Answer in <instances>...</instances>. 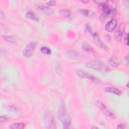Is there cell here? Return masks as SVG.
Masks as SVG:
<instances>
[{"instance_id": "obj_16", "label": "cell", "mask_w": 129, "mask_h": 129, "mask_svg": "<svg viewBox=\"0 0 129 129\" xmlns=\"http://www.w3.org/2000/svg\"><path fill=\"white\" fill-rule=\"evenodd\" d=\"M58 13L59 15L64 18H69L71 16V11L67 9H62L59 11Z\"/></svg>"}, {"instance_id": "obj_8", "label": "cell", "mask_w": 129, "mask_h": 129, "mask_svg": "<svg viewBox=\"0 0 129 129\" xmlns=\"http://www.w3.org/2000/svg\"><path fill=\"white\" fill-rule=\"evenodd\" d=\"M116 11L115 10H112L109 13H102L99 17V20L102 22H105L108 19H113L116 16Z\"/></svg>"}, {"instance_id": "obj_3", "label": "cell", "mask_w": 129, "mask_h": 129, "mask_svg": "<svg viewBox=\"0 0 129 129\" xmlns=\"http://www.w3.org/2000/svg\"><path fill=\"white\" fill-rule=\"evenodd\" d=\"M44 124L46 128L48 129H54L56 128L55 122L52 114L48 112H45L43 116Z\"/></svg>"}, {"instance_id": "obj_5", "label": "cell", "mask_w": 129, "mask_h": 129, "mask_svg": "<svg viewBox=\"0 0 129 129\" xmlns=\"http://www.w3.org/2000/svg\"><path fill=\"white\" fill-rule=\"evenodd\" d=\"M76 73L79 77L83 79H88L95 83H100L101 81L95 76L89 74L87 71L83 70H78Z\"/></svg>"}, {"instance_id": "obj_31", "label": "cell", "mask_w": 129, "mask_h": 129, "mask_svg": "<svg viewBox=\"0 0 129 129\" xmlns=\"http://www.w3.org/2000/svg\"><path fill=\"white\" fill-rule=\"evenodd\" d=\"M91 128H98V127H97V126H92Z\"/></svg>"}, {"instance_id": "obj_17", "label": "cell", "mask_w": 129, "mask_h": 129, "mask_svg": "<svg viewBox=\"0 0 129 129\" xmlns=\"http://www.w3.org/2000/svg\"><path fill=\"white\" fill-rule=\"evenodd\" d=\"M68 55L72 59H77L79 57V54L74 50H70L68 52Z\"/></svg>"}, {"instance_id": "obj_4", "label": "cell", "mask_w": 129, "mask_h": 129, "mask_svg": "<svg viewBox=\"0 0 129 129\" xmlns=\"http://www.w3.org/2000/svg\"><path fill=\"white\" fill-rule=\"evenodd\" d=\"M36 46L37 43L36 42L33 41L29 43L23 50V55L27 58L31 57Z\"/></svg>"}, {"instance_id": "obj_28", "label": "cell", "mask_w": 129, "mask_h": 129, "mask_svg": "<svg viewBox=\"0 0 129 129\" xmlns=\"http://www.w3.org/2000/svg\"><path fill=\"white\" fill-rule=\"evenodd\" d=\"M117 128H119V129H123V128H124V125L123 124L120 123V124H118V125L117 126Z\"/></svg>"}, {"instance_id": "obj_6", "label": "cell", "mask_w": 129, "mask_h": 129, "mask_svg": "<svg viewBox=\"0 0 129 129\" xmlns=\"http://www.w3.org/2000/svg\"><path fill=\"white\" fill-rule=\"evenodd\" d=\"M124 24L122 23L119 24V25L118 26L114 34V39L116 41H120L121 40V38L124 33Z\"/></svg>"}, {"instance_id": "obj_12", "label": "cell", "mask_w": 129, "mask_h": 129, "mask_svg": "<svg viewBox=\"0 0 129 129\" xmlns=\"http://www.w3.org/2000/svg\"><path fill=\"white\" fill-rule=\"evenodd\" d=\"M25 16L26 18L34 21H38L39 20V17L38 16L35 14L34 12L31 11H27L25 14Z\"/></svg>"}, {"instance_id": "obj_32", "label": "cell", "mask_w": 129, "mask_h": 129, "mask_svg": "<svg viewBox=\"0 0 129 129\" xmlns=\"http://www.w3.org/2000/svg\"><path fill=\"white\" fill-rule=\"evenodd\" d=\"M128 83H127V84H126V87H127V88H128Z\"/></svg>"}, {"instance_id": "obj_1", "label": "cell", "mask_w": 129, "mask_h": 129, "mask_svg": "<svg viewBox=\"0 0 129 129\" xmlns=\"http://www.w3.org/2000/svg\"><path fill=\"white\" fill-rule=\"evenodd\" d=\"M57 116L59 120L62 122L63 128H69L71 124V118L63 101H61L59 105Z\"/></svg>"}, {"instance_id": "obj_2", "label": "cell", "mask_w": 129, "mask_h": 129, "mask_svg": "<svg viewBox=\"0 0 129 129\" xmlns=\"http://www.w3.org/2000/svg\"><path fill=\"white\" fill-rule=\"evenodd\" d=\"M86 67L88 68L101 72H107L110 71V68L107 66L99 60H93L88 62L86 64Z\"/></svg>"}, {"instance_id": "obj_10", "label": "cell", "mask_w": 129, "mask_h": 129, "mask_svg": "<svg viewBox=\"0 0 129 129\" xmlns=\"http://www.w3.org/2000/svg\"><path fill=\"white\" fill-rule=\"evenodd\" d=\"M37 9L41 13L47 15L51 16L53 13V11L49 7L44 5H39L37 6Z\"/></svg>"}, {"instance_id": "obj_30", "label": "cell", "mask_w": 129, "mask_h": 129, "mask_svg": "<svg viewBox=\"0 0 129 129\" xmlns=\"http://www.w3.org/2000/svg\"><path fill=\"white\" fill-rule=\"evenodd\" d=\"M83 3H88L89 2V1H82Z\"/></svg>"}, {"instance_id": "obj_15", "label": "cell", "mask_w": 129, "mask_h": 129, "mask_svg": "<svg viewBox=\"0 0 129 129\" xmlns=\"http://www.w3.org/2000/svg\"><path fill=\"white\" fill-rule=\"evenodd\" d=\"M25 127L24 123L22 122H17L12 124L9 128L11 129H23Z\"/></svg>"}, {"instance_id": "obj_7", "label": "cell", "mask_w": 129, "mask_h": 129, "mask_svg": "<svg viewBox=\"0 0 129 129\" xmlns=\"http://www.w3.org/2000/svg\"><path fill=\"white\" fill-rule=\"evenodd\" d=\"M90 34L91 35L92 38H93L94 41L95 43L99 47L102 48L104 49H105L106 50H108V47L103 43V42L101 41V40L100 39L98 34L95 32H93V31L90 33Z\"/></svg>"}, {"instance_id": "obj_22", "label": "cell", "mask_w": 129, "mask_h": 129, "mask_svg": "<svg viewBox=\"0 0 129 129\" xmlns=\"http://www.w3.org/2000/svg\"><path fill=\"white\" fill-rule=\"evenodd\" d=\"M103 112H104V113L107 116H108V117H110V118H114V115H113V114H112L110 111H109L108 110H107V109H105V110H104Z\"/></svg>"}, {"instance_id": "obj_26", "label": "cell", "mask_w": 129, "mask_h": 129, "mask_svg": "<svg viewBox=\"0 0 129 129\" xmlns=\"http://www.w3.org/2000/svg\"><path fill=\"white\" fill-rule=\"evenodd\" d=\"M0 17H1V19H5V17H6L5 14V13L3 12L2 10H1V11H0Z\"/></svg>"}, {"instance_id": "obj_27", "label": "cell", "mask_w": 129, "mask_h": 129, "mask_svg": "<svg viewBox=\"0 0 129 129\" xmlns=\"http://www.w3.org/2000/svg\"><path fill=\"white\" fill-rule=\"evenodd\" d=\"M124 41L125 44L128 45V33H126L124 36Z\"/></svg>"}, {"instance_id": "obj_11", "label": "cell", "mask_w": 129, "mask_h": 129, "mask_svg": "<svg viewBox=\"0 0 129 129\" xmlns=\"http://www.w3.org/2000/svg\"><path fill=\"white\" fill-rule=\"evenodd\" d=\"M104 90L107 92L113 93V94H114L117 95H120L122 94V91L121 90H120L118 88H116L115 87H107L104 88Z\"/></svg>"}, {"instance_id": "obj_29", "label": "cell", "mask_w": 129, "mask_h": 129, "mask_svg": "<svg viewBox=\"0 0 129 129\" xmlns=\"http://www.w3.org/2000/svg\"><path fill=\"white\" fill-rule=\"evenodd\" d=\"M124 61L125 62H126L127 63H128V55H127L126 56H125L124 57Z\"/></svg>"}, {"instance_id": "obj_21", "label": "cell", "mask_w": 129, "mask_h": 129, "mask_svg": "<svg viewBox=\"0 0 129 129\" xmlns=\"http://www.w3.org/2000/svg\"><path fill=\"white\" fill-rule=\"evenodd\" d=\"M96 106H97L100 109H101L103 111L104 110H105V109H107L105 105L102 103L101 101H99V100H97L96 101Z\"/></svg>"}, {"instance_id": "obj_14", "label": "cell", "mask_w": 129, "mask_h": 129, "mask_svg": "<svg viewBox=\"0 0 129 129\" xmlns=\"http://www.w3.org/2000/svg\"><path fill=\"white\" fill-rule=\"evenodd\" d=\"M82 47L83 49L84 50H85V51L91 53V54H94L95 53V51L93 49V48L87 43L86 42H84L82 44Z\"/></svg>"}, {"instance_id": "obj_20", "label": "cell", "mask_w": 129, "mask_h": 129, "mask_svg": "<svg viewBox=\"0 0 129 129\" xmlns=\"http://www.w3.org/2000/svg\"><path fill=\"white\" fill-rule=\"evenodd\" d=\"M40 51L41 53L45 54H50L51 53V51L49 48L46 46H42L40 48Z\"/></svg>"}, {"instance_id": "obj_13", "label": "cell", "mask_w": 129, "mask_h": 129, "mask_svg": "<svg viewBox=\"0 0 129 129\" xmlns=\"http://www.w3.org/2000/svg\"><path fill=\"white\" fill-rule=\"evenodd\" d=\"M110 65L114 68H117L120 64V61L119 59L115 56L112 57L108 61Z\"/></svg>"}, {"instance_id": "obj_25", "label": "cell", "mask_w": 129, "mask_h": 129, "mask_svg": "<svg viewBox=\"0 0 129 129\" xmlns=\"http://www.w3.org/2000/svg\"><path fill=\"white\" fill-rule=\"evenodd\" d=\"M55 1H49L46 3V5L48 6H53L55 5Z\"/></svg>"}, {"instance_id": "obj_9", "label": "cell", "mask_w": 129, "mask_h": 129, "mask_svg": "<svg viewBox=\"0 0 129 129\" xmlns=\"http://www.w3.org/2000/svg\"><path fill=\"white\" fill-rule=\"evenodd\" d=\"M117 21L115 19L109 20L105 25L106 30L109 32L113 31L116 29L117 26Z\"/></svg>"}, {"instance_id": "obj_18", "label": "cell", "mask_w": 129, "mask_h": 129, "mask_svg": "<svg viewBox=\"0 0 129 129\" xmlns=\"http://www.w3.org/2000/svg\"><path fill=\"white\" fill-rule=\"evenodd\" d=\"M80 13L85 17H93L94 15V13L90 10H80Z\"/></svg>"}, {"instance_id": "obj_23", "label": "cell", "mask_w": 129, "mask_h": 129, "mask_svg": "<svg viewBox=\"0 0 129 129\" xmlns=\"http://www.w3.org/2000/svg\"><path fill=\"white\" fill-rule=\"evenodd\" d=\"M85 31L88 32V33H90L92 31V29L91 27V26L88 24H86L85 26Z\"/></svg>"}, {"instance_id": "obj_19", "label": "cell", "mask_w": 129, "mask_h": 129, "mask_svg": "<svg viewBox=\"0 0 129 129\" xmlns=\"http://www.w3.org/2000/svg\"><path fill=\"white\" fill-rule=\"evenodd\" d=\"M2 37L6 41H7L9 42H10L12 43H14L15 42V39L13 36L4 35H3Z\"/></svg>"}, {"instance_id": "obj_24", "label": "cell", "mask_w": 129, "mask_h": 129, "mask_svg": "<svg viewBox=\"0 0 129 129\" xmlns=\"http://www.w3.org/2000/svg\"><path fill=\"white\" fill-rule=\"evenodd\" d=\"M8 116H6V115H4V116H1V123H2L3 122H5L7 121L8 120Z\"/></svg>"}]
</instances>
